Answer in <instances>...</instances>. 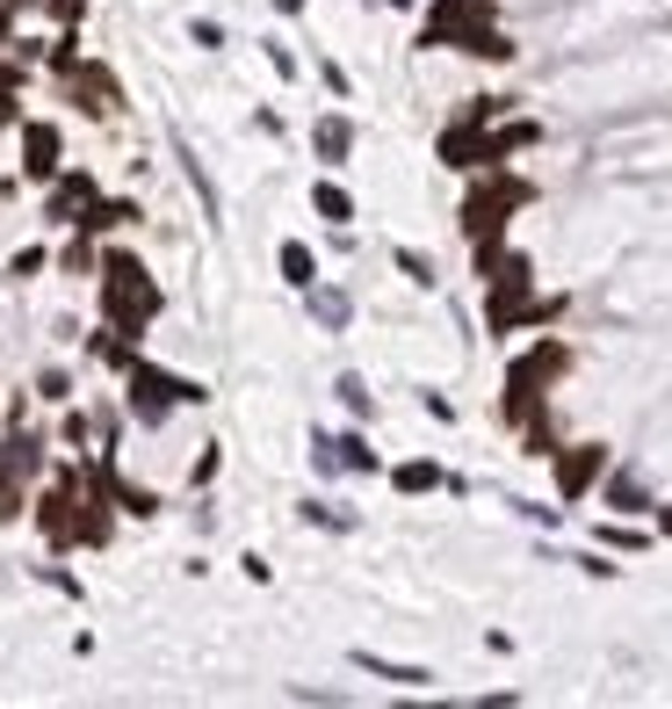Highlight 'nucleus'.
<instances>
[{
	"instance_id": "nucleus-1",
	"label": "nucleus",
	"mask_w": 672,
	"mask_h": 709,
	"mask_svg": "<svg viewBox=\"0 0 672 709\" xmlns=\"http://www.w3.org/2000/svg\"><path fill=\"white\" fill-rule=\"evenodd\" d=\"M419 44H456V52H470V58H514V44H506V30H500V15H492V0H434L427 8V30H419Z\"/></svg>"
},
{
	"instance_id": "nucleus-2",
	"label": "nucleus",
	"mask_w": 672,
	"mask_h": 709,
	"mask_svg": "<svg viewBox=\"0 0 672 709\" xmlns=\"http://www.w3.org/2000/svg\"><path fill=\"white\" fill-rule=\"evenodd\" d=\"M102 312H109V326L131 333V341H138V326L159 312L153 276H145V268H138L131 254H109V261H102Z\"/></svg>"
},
{
	"instance_id": "nucleus-3",
	"label": "nucleus",
	"mask_w": 672,
	"mask_h": 709,
	"mask_svg": "<svg viewBox=\"0 0 672 709\" xmlns=\"http://www.w3.org/2000/svg\"><path fill=\"white\" fill-rule=\"evenodd\" d=\"M528 181H500V167H484V181L470 189V203H463V232L478 240V254L484 246H500V232H506V218H514L520 203H528Z\"/></svg>"
},
{
	"instance_id": "nucleus-4",
	"label": "nucleus",
	"mask_w": 672,
	"mask_h": 709,
	"mask_svg": "<svg viewBox=\"0 0 672 709\" xmlns=\"http://www.w3.org/2000/svg\"><path fill=\"white\" fill-rule=\"evenodd\" d=\"M203 398H210L203 384L167 377V369H153V363H131V413H138L145 428H159L173 406H203Z\"/></svg>"
},
{
	"instance_id": "nucleus-5",
	"label": "nucleus",
	"mask_w": 672,
	"mask_h": 709,
	"mask_svg": "<svg viewBox=\"0 0 672 709\" xmlns=\"http://www.w3.org/2000/svg\"><path fill=\"white\" fill-rule=\"evenodd\" d=\"M607 456H615V450H601V442H579V450H564V456H557V492H564V500H579V492H586V485L607 470Z\"/></svg>"
},
{
	"instance_id": "nucleus-6",
	"label": "nucleus",
	"mask_w": 672,
	"mask_h": 709,
	"mask_svg": "<svg viewBox=\"0 0 672 709\" xmlns=\"http://www.w3.org/2000/svg\"><path fill=\"white\" fill-rule=\"evenodd\" d=\"M22 174L30 181H52L58 174V131L52 123H22Z\"/></svg>"
},
{
	"instance_id": "nucleus-7",
	"label": "nucleus",
	"mask_w": 672,
	"mask_h": 709,
	"mask_svg": "<svg viewBox=\"0 0 672 709\" xmlns=\"http://www.w3.org/2000/svg\"><path fill=\"white\" fill-rule=\"evenodd\" d=\"M355 666H362L369 680H391V688H434L427 666H397V658H377V652H355Z\"/></svg>"
},
{
	"instance_id": "nucleus-8",
	"label": "nucleus",
	"mask_w": 672,
	"mask_h": 709,
	"mask_svg": "<svg viewBox=\"0 0 672 709\" xmlns=\"http://www.w3.org/2000/svg\"><path fill=\"white\" fill-rule=\"evenodd\" d=\"M311 145H318V159H326V167H340L347 145H355V123H347V117H318V123H311Z\"/></svg>"
},
{
	"instance_id": "nucleus-9",
	"label": "nucleus",
	"mask_w": 672,
	"mask_h": 709,
	"mask_svg": "<svg viewBox=\"0 0 672 709\" xmlns=\"http://www.w3.org/2000/svg\"><path fill=\"white\" fill-rule=\"evenodd\" d=\"M311 319H318V326H326V333H340L347 326V319H355V304H347V290H318V283H311Z\"/></svg>"
},
{
	"instance_id": "nucleus-10",
	"label": "nucleus",
	"mask_w": 672,
	"mask_h": 709,
	"mask_svg": "<svg viewBox=\"0 0 672 709\" xmlns=\"http://www.w3.org/2000/svg\"><path fill=\"white\" fill-rule=\"evenodd\" d=\"M282 283H290V290H311V283H318V254H311L304 240L282 246Z\"/></svg>"
},
{
	"instance_id": "nucleus-11",
	"label": "nucleus",
	"mask_w": 672,
	"mask_h": 709,
	"mask_svg": "<svg viewBox=\"0 0 672 709\" xmlns=\"http://www.w3.org/2000/svg\"><path fill=\"white\" fill-rule=\"evenodd\" d=\"M311 203H318V218H326V225H347V218H355V196H347L340 181H318V189H311Z\"/></svg>"
},
{
	"instance_id": "nucleus-12",
	"label": "nucleus",
	"mask_w": 672,
	"mask_h": 709,
	"mask_svg": "<svg viewBox=\"0 0 672 709\" xmlns=\"http://www.w3.org/2000/svg\"><path fill=\"white\" fill-rule=\"evenodd\" d=\"M607 507H615V514H643V507H651V492L621 470V478H607Z\"/></svg>"
},
{
	"instance_id": "nucleus-13",
	"label": "nucleus",
	"mask_w": 672,
	"mask_h": 709,
	"mask_svg": "<svg viewBox=\"0 0 672 709\" xmlns=\"http://www.w3.org/2000/svg\"><path fill=\"white\" fill-rule=\"evenodd\" d=\"M80 203H94V181H87V174H66V181H58V196H52V218H72Z\"/></svg>"
},
{
	"instance_id": "nucleus-14",
	"label": "nucleus",
	"mask_w": 672,
	"mask_h": 709,
	"mask_svg": "<svg viewBox=\"0 0 672 709\" xmlns=\"http://www.w3.org/2000/svg\"><path fill=\"white\" fill-rule=\"evenodd\" d=\"M333 456H340V470H377V450L362 434H333Z\"/></svg>"
},
{
	"instance_id": "nucleus-15",
	"label": "nucleus",
	"mask_w": 672,
	"mask_h": 709,
	"mask_svg": "<svg viewBox=\"0 0 672 709\" xmlns=\"http://www.w3.org/2000/svg\"><path fill=\"white\" fill-rule=\"evenodd\" d=\"M391 485L397 492H434V485H441V464H397Z\"/></svg>"
},
{
	"instance_id": "nucleus-16",
	"label": "nucleus",
	"mask_w": 672,
	"mask_h": 709,
	"mask_svg": "<svg viewBox=\"0 0 672 709\" xmlns=\"http://www.w3.org/2000/svg\"><path fill=\"white\" fill-rule=\"evenodd\" d=\"M397 268H405V276L419 283V290H434V283H441V276H434V261H427V254H413V246H397Z\"/></svg>"
},
{
	"instance_id": "nucleus-17",
	"label": "nucleus",
	"mask_w": 672,
	"mask_h": 709,
	"mask_svg": "<svg viewBox=\"0 0 672 709\" xmlns=\"http://www.w3.org/2000/svg\"><path fill=\"white\" fill-rule=\"evenodd\" d=\"M333 391H340V406H347V413H369V384H362V377H340Z\"/></svg>"
},
{
	"instance_id": "nucleus-18",
	"label": "nucleus",
	"mask_w": 672,
	"mask_h": 709,
	"mask_svg": "<svg viewBox=\"0 0 672 709\" xmlns=\"http://www.w3.org/2000/svg\"><path fill=\"white\" fill-rule=\"evenodd\" d=\"M116 500H123V514H153V492H138V485H116Z\"/></svg>"
},
{
	"instance_id": "nucleus-19",
	"label": "nucleus",
	"mask_w": 672,
	"mask_h": 709,
	"mask_svg": "<svg viewBox=\"0 0 672 709\" xmlns=\"http://www.w3.org/2000/svg\"><path fill=\"white\" fill-rule=\"evenodd\" d=\"M0 123H15V102H8V87H0Z\"/></svg>"
},
{
	"instance_id": "nucleus-20",
	"label": "nucleus",
	"mask_w": 672,
	"mask_h": 709,
	"mask_svg": "<svg viewBox=\"0 0 672 709\" xmlns=\"http://www.w3.org/2000/svg\"><path fill=\"white\" fill-rule=\"evenodd\" d=\"M658 536H672V507H665V514H658Z\"/></svg>"
},
{
	"instance_id": "nucleus-21",
	"label": "nucleus",
	"mask_w": 672,
	"mask_h": 709,
	"mask_svg": "<svg viewBox=\"0 0 672 709\" xmlns=\"http://www.w3.org/2000/svg\"><path fill=\"white\" fill-rule=\"evenodd\" d=\"M276 8H282V15H296V8H304V0H276Z\"/></svg>"
}]
</instances>
